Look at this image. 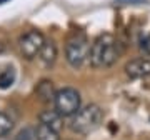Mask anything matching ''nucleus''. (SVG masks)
<instances>
[{"label":"nucleus","instance_id":"f257e3e1","mask_svg":"<svg viewBox=\"0 0 150 140\" xmlns=\"http://www.w3.org/2000/svg\"><path fill=\"white\" fill-rule=\"evenodd\" d=\"M120 54H122L120 42L115 38V35H112V33H100L90 45L88 64L93 69L112 67L118 60Z\"/></svg>","mask_w":150,"mask_h":140},{"label":"nucleus","instance_id":"f03ea898","mask_svg":"<svg viewBox=\"0 0 150 140\" xmlns=\"http://www.w3.org/2000/svg\"><path fill=\"white\" fill-rule=\"evenodd\" d=\"M103 122V110L97 103H88L75 113L70 120V129L74 134L88 135L95 132Z\"/></svg>","mask_w":150,"mask_h":140},{"label":"nucleus","instance_id":"7ed1b4c3","mask_svg":"<svg viewBox=\"0 0 150 140\" xmlns=\"http://www.w3.org/2000/svg\"><path fill=\"white\" fill-rule=\"evenodd\" d=\"M88 50H90V42L85 32L72 30L65 42V60L69 62L70 67L74 69L83 67V64L88 60Z\"/></svg>","mask_w":150,"mask_h":140},{"label":"nucleus","instance_id":"20e7f679","mask_svg":"<svg viewBox=\"0 0 150 140\" xmlns=\"http://www.w3.org/2000/svg\"><path fill=\"white\" fill-rule=\"evenodd\" d=\"M54 105H55V110L62 117H74L82 107V97L77 88L64 87V88L55 92Z\"/></svg>","mask_w":150,"mask_h":140},{"label":"nucleus","instance_id":"39448f33","mask_svg":"<svg viewBox=\"0 0 150 140\" xmlns=\"http://www.w3.org/2000/svg\"><path fill=\"white\" fill-rule=\"evenodd\" d=\"M43 42H45V37L38 30H28L18 38V50L27 60H33L40 54Z\"/></svg>","mask_w":150,"mask_h":140},{"label":"nucleus","instance_id":"423d86ee","mask_svg":"<svg viewBox=\"0 0 150 140\" xmlns=\"http://www.w3.org/2000/svg\"><path fill=\"white\" fill-rule=\"evenodd\" d=\"M125 74L132 80L149 77L150 75V59L140 57V59H134V60H130V62H127V65H125Z\"/></svg>","mask_w":150,"mask_h":140},{"label":"nucleus","instance_id":"0eeeda50","mask_svg":"<svg viewBox=\"0 0 150 140\" xmlns=\"http://www.w3.org/2000/svg\"><path fill=\"white\" fill-rule=\"evenodd\" d=\"M38 120H40V124L47 125V127H50L52 130L59 132V134L64 130V117L55 108L54 110H43V112H40Z\"/></svg>","mask_w":150,"mask_h":140},{"label":"nucleus","instance_id":"6e6552de","mask_svg":"<svg viewBox=\"0 0 150 140\" xmlns=\"http://www.w3.org/2000/svg\"><path fill=\"white\" fill-rule=\"evenodd\" d=\"M59 57V49H57V43L54 40H47L43 42L42 49H40V54H38V59L42 60V64L45 67H52L55 64V60Z\"/></svg>","mask_w":150,"mask_h":140},{"label":"nucleus","instance_id":"1a4fd4ad","mask_svg":"<svg viewBox=\"0 0 150 140\" xmlns=\"http://www.w3.org/2000/svg\"><path fill=\"white\" fill-rule=\"evenodd\" d=\"M35 92H37V97L42 103H52L55 98V88H54V82L48 80V78H42V80L37 83L35 87Z\"/></svg>","mask_w":150,"mask_h":140},{"label":"nucleus","instance_id":"9d476101","mask_svg":"<svg viewBox=\"0 0 150 140\" xmlns=\"http://www.w3.org/2000/svg\"><path fill=\"white\" fill-rule=\"evenodd\" d=\"M17 80V70L13 65H4L0 69V90H8Z\"/></svg>","mask_w":150,"mask_h":140},{"label":"nucleus","instance_id":"9b49d317","mask_svg":"<svg viewBox=\"0 0 150 140\" xmlns=\"http://www.w3.org/2000/svg\"><path fill=\"white\" fill-rule=\"evenodd\" d=\"M59 135V132H55L43 124H38L35 129V140H60Z\"/></svg>","mask_w":150,"mask_h":140},{"label":"nucleus","instance_id":"f8f14e48","mask_svg":"<svg viewBox=\"0 0 150 140\" xmlns=\"http://www.w3.org/2000/svg\"><path fill=\"white\" fill-rule=\"evenodd\" d=\"M13 129V120L7 115L5 112H0V137L8 135Z\"/></svg>","mask_w":150,"mask_h":140},{"label":"nucleus","instance_id":"ddd939ff","mask_svg":"<svg viewBox=\"0 0 150 140\" xmlns=\"http://www.w3.org/2000/svg\"><path fill=\"white\" fill-rule=\"evenodd\" d=\"M15 140H35V130L32 127H23V129L17 134Z\"/></svg>","mask_w":150,"mask_h":140},{"label":"nucleus","instance_id":"4468645a","mask_svg":"<svg viewBox=\"0 0 150 140\" xmlns=\"http://www.w3.org/2000/svg\"><path fill=\"white\" fill-rule=\"evenodd\" d=\"M118 4H127V5H140V4H147L149 0H117Z\"/></svg>","mask_w":150,"mask_h":140},{"label":"nucleus","instance_id":"2eb2a0df","mask_svg":"<svg viewBox=\"0 0 150 140\" xmlns=\"http://www.w3.org/2000/svg\"><path fill=\"white\" fill-rule=\"evenodd\" d=\"M142 49L147 52V55H150V35H147V37L144 38V42H142Z\"/></svg>","mask_w":150,"mask_h":140},{"label":"nucleus","instance_id":"dca6fc26","mask_svg":"<svg viewBox=\"0 0 150 140\" xmlns=\"http://www.w3.org/2000/svg\"><path fill=\"white\" fill-rule=\"evenodd\" d=\"M5 2H8V0H0V5H2V4H5Z\"/></svg>","mask_w":150,"mask_h":140}]
</instances>
